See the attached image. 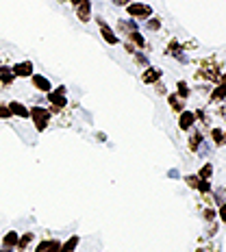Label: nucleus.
I'll use <instances>...</instances> for the list:
<instances>
[{"instance_id":"obj_12","label":"nucleus","mask_w":226,"mask_h":252,"mask_svg":"<svg viewBox=\"0 0 226 252\" xmlns=\"http://www.w3.org/2000/svg\"><path fill=\"white\" fill-rule=\"evenodd\" d=\"M196 122V113L192 111H181V120H178V126H181L183 130H189Z\"/></svg>"},{"instance_id":"obj_27","label":"nucleus","mask_w":226,"mask_h":252,"mask_svg":"<svg viewBox=\"0 0 226 252\" xmlns=\"http://www.w3.org/2000/svg\"><path fill=\"white\" fill-rule=\"evenodd\" d=\"M198 183H200V178H196V176H187V185H192V187H196V189H198Z\"/></svg>"},{"instance_id":"obj_13","label":"nucleus","mask_w":226,"mask_h":252,"mask_svg":"<svg viewBox=\"0 0 226 252\" xmlns=\"http://www.w3.org/2000/svg\"><path fill=\"white\" fill-rule=\"evenodd\" d=\"M118 31L120 35H129L133 31H137V22L135 20H118Z\"/></svg>"},{"instance_id":"obj_18","label":"nucleus","mask_w":226,"mask_h":252,"mask_svg":"<svg viewBox=\"0 0 226 252\" xmlns=\"http://www.w3.org/2000/svg\"><path fill=\"white\" fill-rule=\"evenodd\" d=\"M46 252H61L59 239H46Z\"/></svg>"},{"instance_id":"obj_16","label":"nucleus","mask_w":226,"mask_h":252,"mask_svg":"<svg viewBox=\"0 0 226 252\" xmlns=\"http://www.w3.org/2000/svg\"><path fill=\"white\" fill-rule=\"evenodd\" d=\"M78 244H81V237H78V235H72L65 244H61V252H74Z\"/></svg>"},{"instance_id":"obj_17","label":"nucleus","mask_w":226,"mask_h":252,"mask_svg":"<svg viewBox=\"0 0 226 252\" xmlns=\"http://www.w3.org/2000/svg\"><path fill=\"white\" fill-rule=\"evenodd\" d=\"M33 239H35V235H33V233H24V235H20V239H18V250L29 248V246L33 244Z\"/></svg>"},{"instance_id":"obj_20","label":"nucleus","mask_w":226,"mask_h":252,"mask_svg":"<svg viewBox=\"0 0 226 252\" xmlns=\"http://www.w3.org/2000/svg\"><path fill=\"white\" fill-rule=\"evenodd\" d=\"M211 172H213V165L211 163H207V165H202V170H200V176L202 181H209V178H211Z\"/></svg>"},{"instance_id":"obj_23","label":"nucleus","mask_w":226,"mask_h":252,"mask_svg":"<svg viewBox=\"0 0 226 252\" xmlns=\"http://www.w3.org/2000/svg\"><path fill=\"white\" fill-rule=\"evenodd\" d=\"M146 26H148V31H159L161 29V22L157 18H148V20H146Z\"/></svg>"},{"instance_id":"obj_11","label":"nucleus","mask_w":226,"mask_h":252,"mask_svg":"<svg viewBox=\"0 0 226 252\" xmlns=\"http://www.w3.org/2000/svg\"><path fill=\"white\" fill-rule=\"evenodd\" d=\"M9 109H11V115H13V118H22V120L29 118V109H26L22 102H18V100L9 102Z\"/></svg>"},{"instance_id":"obj_7","label":"nucleus","mask_w":226,"mask_h":252,"mask_svg":"<svg viewBox=\"0 0 226 252\" xmlns=\"http://www.w3.org/2000/svg\"><path fill=\"white\" fill-rule=\"evenodd\" d=\"M18 239H20V235L15 233V230H9V233H4V237H2V248H0V252L15 250V248H18Z\"/></svg>"},{"instance_id":"obj_22","label":"nucleus","mask_w":226,"mask_h":252,"mask_svg":"<svg viewBox=\"0 0 226 252\" xmlns=\"http://www.w3.org/2000/svg\"><path fill=\"white\" fill-rule=\"evenodd\" d=\"M211 137H213V141L215 144H224V130H220V128H213V133H211Z\"/></svg>"},{"instance_id":"obj_34","label":"nucleus","mask_w":226,"mask_h":252,"mask_svg":"<svg viewBox=\"0 0 226 252\" xmlns=\"http://www.w3.org/2000/svg\"><path fill=\"white\" fill-rule=\"evenodd\" d=\"M198 252H202V250H198Z\"/></svg>"},{"instance_id":"obj_2","label":"nucleus","mask_w":226,"mask_h":252,"mask_svg":"<svg viewBox=\"0 0 226 252\" xmlns=\"http://www.w3.org/2000/svg\"><path fill=\"white\" fill-rule=\"evenodd\" d=\"M48 102H50V113H57L67 107V89L59 85L48 92Z\"/></svg>"},{"instance_id":"obj_29","label":"nucleus","mask_w":226,"mask_h":252,"mask_svg":"<svg viewBox=\"0 0 226 252\" xmlns=\"http://www.w3.org/2000/svg\"><path fill=\"white\" fill-rule=\"evenodd\" d=\"M35 252H46V241H39L37 248H35Z\"/></svg>"},{"instance_id":"obj_8","label":"nucleus","mask_w":226,"mask_h":252,"mask_svg":"<svg viewBox=\"0 0 226 252\" xmlns=\"http://www.w3.org/2000/svg\"><path fill=\"white\" fill-rule=\"evenodd\" d=\"M31 81H33V87L37 89V92H44V94H48L52 85H50V81L46 76H41V74H33L31 76Z\"/></svg>"},{"instance_id":"obj_6","label":"nucleus","mask_w":226,"mask_h":252,"mask_svg":"<svg viewBox=\"0 0 226 252\" xmlns=\"http://www.w3.org/2000/svg\"><path fill=\"white\" fill-rule=\"evenodd\" d=\"M74 11L81 22H89V20H92V2H89V0H81V2L74 4Z\"/></svg>"},{"instance_id":"obj_19","label":"nucleus","mask_w":226,"mask_h":252,"mask_svg":"<svg viewBox=\"0 0 226 252\" xmlns=\"http://www.w3.org/2000/svg\"><path fill=\"white\" fill-rule=\"evenodd\" d=\"M202 144V135L200 133H194L192 135V139H189V148L192 150H198V146Z\"/></svg>"},{"instance_id":"obj_24","label":"nucleus","mask_w":226,"mask_h":252,"mask_svg":"<svg viewBox=\"0 0 226 252\" xmlns=\"http://www.w3.org/2000/svg\"><path fill=\"white\" fill-rule=\"evenodd\" d=\"M178 96H181V98H187V96H189V87H187L185 81L178 83Z\"/></svg>"},{"instance_id":"obj_5","label":"nucleus","mask_w":226,"mask_h":252,"mask_svg":"<svg viewBox=\"0 0 226 252\" xmlns=\"http://www.w3.org/2000/svg\"><path fill=\"white\" fill-rule=\"evenodd\" d=\"M13 70V74L15 78H31L35 74V65H33V61H20V63H15V65L11 67Z\"/></svg>"},{"instance_id":"obj_15","label":"nucleus","mask_w":226,"mask_h":252,"mask_svg":"<svg viewBox=\"0 0 226 252\" xmlns=\"http://www.w3.org/2000/svg\"><path fill=\"white\" fill-rule=\"evenodd\" d=\"M167 102H170L172 111H183V107H185V98H181L178 94H170Z\"/></svg>"},{"instance_id":"obj_3","label":"nucleus","mask_w":226,"mask_h":252,"mask_svg":"<svg viewBox=\"0 0 226 252\" xmlns=\"http://www.w3.org/2000/svg\"><path fill=\"white\" fill-rule=\"evenodd\" d=\"M126 13L130 15V20H148L152 18V7L150 4H146V2H130V4H126Z\"/></svg>"},{"instance_id":"obj_14","label":"nucleus","mask_w":226,"mask_h":252,"mask_svg":"<svg viewBox=\"0 0 226 252\" xmlns=\"http://www.w3.org/2000/svg\"><path fill=\"white\" fill-rule=\"evenodd\" d=\"M126 39H129V44H133L137 50H141L146 46V39L141 37L139 31H133V33H129V35H126Z\"/></svg>"},{"instance_id":"obj_25","label":"nucleus","mask_w":226,"mask_h":252,"mask_svg":"<svg viewBox=\"0 0 226 252\" xmlns=\"http://www.w3.org/2000/svg\"><path fill=\"white\" fill-rule=\"evenodd\" d=\"M226 96V87L222 85V87H218L215 89V94H213V100H220V98H224Z\"/></svg>"},{"instance_id":"obj_30","label":"nucleus","mask_w":226,"mask_h":252,"mask_svg":"<svg viewBox=\"0 0 226 252\" xmlns=\"http://www.w3.org/2000/svg\"><path fill=\"white\" fill-rule=\"evenodd\" d=\"M220 218H222L224 224H226V204H222V207H220Z\"/></svg>"},{"instance_id":"obj_31","label":"nucleus","mask_w":226,"mask_h":252,"mask_svg":"<svg viewBox=\"0 0 226 252\" xmlns=\"http://www.w3.org/2000/svg\"><path fill=\"white\" fill-rule=\"evenodd\" d=\"M222 85H224V87H226V74H224V76H222Z\"/></svg>"},{"instance_id":"obj_1","label":"nucleus","mask_w":226,"mask_h":252,"mask_svg":"<svg viewBox=\"0 0 226 252\" xmlns=\"http://www.w3.org/2000/svg\"><path fill=\"white\" fill-rule=\"evenodd\" d=\"M29 118L33 120L35 128H37L39 133H41V130H46V128H48L52 113H50V109H46V107H39V104H35L33 109H29Z\"/></svg>"},{"instance_id":"obj_32","label":"nucleus","mask_w":226,"mask_h":252,"mask_svg":"<svg viewBox=\"0 0 226 252\" xmlns=\"http://www.w3.org/2000/svg\"><path fill=\"white\" fill-rule=\"evenodd\" d=\"M224 139H226V133H224Z\"/></svg>"},{"instance_id":"obj_10","label":"nucleus","mask_w":226,"mask_h":252,"mask_svg":"<svg viewBox=\"0 0 226 252\" xmlns=\"http://www.w3.org/2000/svg\"><path fill=\"white\" fill-rule=\"evenodd\" d=\"M13 81H15V74H13L11 67H7V65L0 67V85H2V87H11Z\"/></svg>"},{"instance_id":"obj_28","label":"nucleus","mask_w":226,"mask_h":252,"mask_svg":"<svg viewBox=\"0 0 226 252\" xmlns=\"http://www.w3.org/2000/svg\"><path fill=\"white\" fill-rule=\"evenodd\" d=\"M133 0H113V4H118V7H126V4H130Z\"/></svg>"},{"instance_id":"obj_9","label":"nucleus","mask_w":226,"mask_h":252,"mask_svg":"<svg viewBox=\"0 0 226 252\" xmlns=\"http://www.w3.org/2000/svg\"><path fill=\"white\" fill-rule=\"evenodd\" d=\"M159 78H161L159 67H146V72L141 74V81H144L146 85H155V83H159Z\"/></svg>"},{"instance_id":"obj_26","label":"nucleus","mask_w":226,"mask_h":252,"mask_svg":"<svg viewBox=\"0 0 226 252\" xmlns=\"http://www.w3.org/2000/svg\"><path fill=\"white\" fill-rule=\"evenodd\" d=\"M135 61H137V65H148V59L144 55H139V52H135Z\"/></svg>"},{"instance_id":"obj_33","label":"nucleus","mask_w":226,"mask_h":252,"mask_svg":"<svg viewBox=\"0 0 226 252\" xmlns=\"http://www.w3.org/2000/svg\"><path fill=\"white\" fill-rule=\"evenodd\" d=\"M0 63H2V59H0Z\"/></svg>"},{"instance_id":"obj_21","label":"nucleus","mask_w":226,"mask_h":252,"mask_svg":"<svg viewBox=\"0 0 226 252\" xmlns=\"http://www.w3.org/2000/svg\"><path fill=\"white\" fill-rule=\"evenodd\" d=\"M0 118L2 120H11L13 115H11V109H9V104H2L0 102Z\"/></svg>"},{"instance_id":"obj_4","label":"nucleus","mask_w":226,"mask_h":252,"mask_svg":"<svg viewBox=\"0 0 226 252\" xmlns=\"http://www.w3.org/2000/svg\"><path fill=\"white\" fill-rule=\"evenodd\" d=\"M96 22H98V29H100V35H102V39L107 41L109 46H118L120 44V37H118V33L109 26L107 22H104L102 18H96Z\"/></svg>"}]
</instances>
